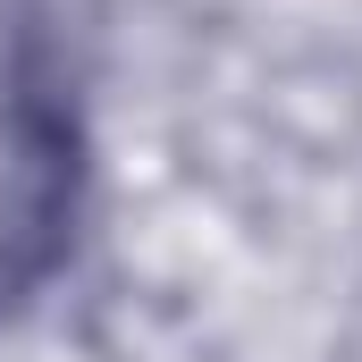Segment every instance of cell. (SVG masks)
Segmentation results:
<instances>
[{
    "mask_svg": "<svg viewBox=\"0 0 362 362\" xmlns=\"http://www.w3.org/2000/svg\"><path fill=\"white\" fill-rule=\"evenodd\" d=\"M85 59L68 0H8L0 25V312H25L76 253Z\"/></svg>",
    "mask_w": 362,
    "mask_h": 362,
    "instance_id": "6da1fadb",
    "label": "cell"
}]
</instances>
